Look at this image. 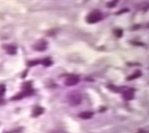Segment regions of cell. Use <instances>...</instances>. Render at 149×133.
<instances>
[{"mask_svg": "<svg viewBox=\"0 0 149 133\" xmlns=\"http://www.w3.org/2000/svg\"><path fill=\"white\" fill-rule=\"evenodd\" d=\"M68 102L70 106L76 107L82 102V95L79 92H71L68 95Z\"/></svg>", "mask_w": 149, "mask_h": 133, "instance_id": "obj_1", "label": "cell"}, {"mask_svg": "<svg viewBox=\"0 0 149 133\" xmlns=\"http://www.w3.org/2000/svg\"><path fill=\"white\" fill-rule=\"evenodd\" d=\"M102 19H103V14H102L100 11L96 10V11L91 12V13L87 16L86 21H87V22L90 23V24H94V23H97V22H100V21L102 20Z\"/></svg>", "mask_w": 149, "mask_h": 133, "instance_id": "obj_2", "label": "cell"}, {"mask_svg": "<svg viewBox=\"0 0 149 133\" xmlns=\"http://www.w3.org/2000/svg\"><path fill=\"white\" fill-rule=\"evenodd\" d=\"M80 81V77L77 75H70L67 77L66 81H65V84L67 86H74L79 83Z\"/></svg>", "mask_w": 149, "mask_h": 133, "instance_id": "obj_3", "label": "cell"}, {"mask_svg": "<svg viewBox=\"0 0 149 133\" xmlns=\"http://www.w3.org/2000/svg\"><path fill=\"white\" fill-rule=\"evenodd\" d=\"M47 45H48V43L45 40L41 39L33 45V49L37 52H44L47 49Z\"/></svg>", "mask_w": 149, "mask_h": 133, "instance_id": "obj_4", "label": "cell"}, {"mask_svg": "<svg viewBox=\"0 0 149 133\" xmlns=\"http://www.w3.org/2000/svg\"><path fill=\"white\" fill-rule=\"evenodd\" d=\"M123 98L127 100V101H130L133 100L134 98V90L132 89H130V88H125L123 90Z\"/></svg>", "mask_w": 149, "mask_h": 133, "instance_id": "obj_5", "label": "cell"}, {"mask_svg": "<svg viewBox=\"0 0 149 133\" xmlns=\"http://www.w3.org/2000/svg\"><path fill=\"white\" fill-rule=\"evenodd\" d=\"M44 111H45V109L43 108V107H36L34 109H33V112H32V116L33 117H38V116H40L42 114L44 113Z\"/></svg>", "mask_w": 149, "mask_h": 133, "instance_id": "obj_6", "label": "cell"}, {"mask_svg": "<svg viewBox=\"0 0 149 133\" xmlns=\"http://www.w3.org/2000/svg\"><path fill=\"white\" fill-rule=\"evenodd\" d=\"M4 48L8 54H15L17 52V47L15 45H4Z\"/></svg>", "mask_w": 149, "mask_h": 133, "instance_id": "obj_7", "label": "cell"}, {"mask_svg": "<svg viewBox=\"0 0 149 133\" xmlns=\"http://www.w3.org/2000/svg\"><path fill=\"white\" fill-rule=\"evenodd\" d=\"M92 116H93V113L90 112V111L83 112L79 115V117L82 119H91V118H92Z\"/></svg>", "mask_w": 149, "mask_h": 133, "instance_id": "obj_8", "label": "cell"}, {"mask_svg": "<svg viewBox=\"0 0 149 133\" xmlns=\"http://www.w3.org/2000/svg\"><path fill=\"white\" fill-rule=\"evenodd\" d=\"M141 75H142L141 71L138 70V71L134 72L132 75H130L129 77H127V80H128V81H132V80H135V79H137V78L140 77H141Z\"/></svg>", "mask_w": 149, "mask_h": 133, "instance_id": "obj_9", "label": "cell"}, {"mask_svg": "<svg viewBox=\"0 0 149 133\" xmlns=\"http://www.w3.org/2000/svg\"><path fill=\"white\" fill-rule=\"evenodd\" d=\"M41 63L45 66V67H50L52 64V61L51 60V58H46L45 60H43L41 61Z\"/></svg>", "mask_w": 149, "mask_h": 133, "instance_id": "obj_10", "label": "cell"}, {"mask_svg": "<svg viewBox=\"0 0 149 133\" xmlns=\"http://www.w3.org/2000/svg\"><path fill=\"white\" fill-rule=\"evenodd\" d=\"M39 63H41V61H30L27 63V66L28 67H34V66L39 64Z\"/></svg>", "mask_w": 149, "mask_h": 133, "instance_id": "obj_11", "label": "cell"}, {"mask_svg": "<svg viewBox=\"0 0 149 133\" xmlns=\"http://www.w3.org/2000/svg\"><path fill=\"white\" fill-rule=\"evenodd\" d=\"M6 92V85L5 84H0V98L4 96Z\"/></svg>", "mask_w": 149, "mask_h": 133, "instance_id": "obj_12", "label": "cell"}, {"mask_svg": "<svg viewBox=\"0 0 149 133\" xmlns=\"http://www.w3.org/2000/svg\"><path fill=\"white\" fill-rule=\"evenodd\" d=\"M115 34H116V36L117 37H122L123 35V31L122 29H117L115 30Z\"/></svg>", "mask_w": 149, "mask_h": 133, "instance_id": "obj_13", "label": "cell"}, {"mask_svg": "<svg viewBox=\"0 0 149 133\" xmlns=\"http://www.w3.org/2000/svg\"><path fill=\"white\" fill-rule=\"evenodd\" d=\"M116 4H117V1L109 2V3H108V5H107V7H109V8H112V7L116 6Z\"/></svg>", "mask_w": 149, "mask_h": 133, "instance_id": "obj_14", "label": "cell"}, {"mask_svg": "<svg viewBox=\"0 0 149 133\" xmlns=\"http://www.w3.org/2000/svg\"><path fill=\"white\" fill-rule=\"evenodd\" d=\"M132 44L134 45H141V46H144L145 45L143 43H140V42H132Z\"/></svg>", "mask_w": 149, "mask_h": 133, "instance_id": "obj_15", "label": "cell"}, {"mask_svg": "<svg viewBox=\"0 0 149 133\" xmlns=\"http://www.w3.org/2000/svg\"><path fill=\"white\" fill-rule=\"evenodd\" d=\"M50 133H61V132H58V131H52Z\"/></svg>", "mask_w": 149, "mask_h": 133, "instance_id": "obj_16", "label": "cell"}]
</instances>
